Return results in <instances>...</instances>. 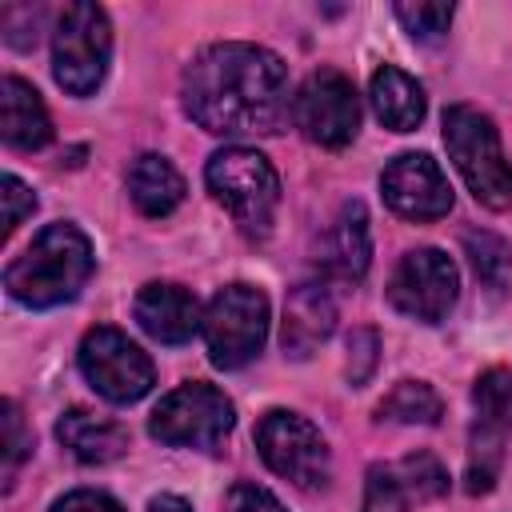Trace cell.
Instances as JSON below:
<instances>
[{"label": "cell", "mask_w": 512, "mask_h": 512, "mask_svg": "<svg viewBox=\"0 0 512 512\" xmlns=\"http://www.w3.org/2000/svg\"><path fill=\"white\" fill-rule=\"evenodd\" d=\"M456 292H460L456 264L440 248L404 252L400 264L392 268V280H388L392 308L412 316V320H424V324L444 320L452 312V304H456Z\"/></svg>", "instance_id": "obj_10"}, {"label": "cell", "mask_w": 512, "mask_h": 512, "mask_svg": "<svg viewBox=\"0 0 512 512\" xmlns=\"http://www.w3.org/2000/svg\"><path fill=\"white\" fill-rule=\"evenodd\" d=\"M148 512H192V508H188V504H184L180 496H156Z\"/></svg>", "instance_id": "obj_30"}, {"label": "cell", "mask_w": 512, "mask_h": 512, "mask_svg": "<svg viewBox=\"0 0 512 512\" xmlns=\"http://www.w3.org/2000/svg\"><path fill=\"white\" fill-rule=\"evenodd\" d=\"M0 132L20 152H36V148H44L52 140L48 108H44L40 92L20 76H4L0 80Z\"/></svg>", "instance_id": "obj_17"}, {"label": "cell", "mask_w": 512, "mask_h": 512, "mask_svg": "<svg viewBox=\"0 0 512 512\" xmlns=\"http://www.w3.org/2000/svg\"><path fill=\"white\" fill-rule=\"evenodd\" d=\"M464 244H468V256H472L476 276H480L488 288L500 292L504 280H508V244L496 240V236H488V232H468Z\"/></svg>", "instance_id": "obj_24"}, {"label": "cell", "mask_w": 512, "mask_h": 512, "mask_svg": "<svg viewBox=\"0 0 512 512\" xmlns=\"http://www.w3.org/2000/svg\"><path fill=\"white\" fill-rule=\"evenodd\" d=\"M444 492H448V472L440 468V460L428 452H416L396 464L368 468L364 512H408L412 500L420 504V500H436Z\"/></svg>", "instance_id": "obj_13"}, {"label": "cell", "mask_w": 512, "mask_h": 512, "mask_svg": "<svg viewBox=\"0 0 512 512\" xmlns=\"http://www.w3.org/2000/svg\"><path fill=\"white\" fill-rule=\"evenodd\" d=\"M204 340L216 368L248 364L268 336V296L252 284H228L204 308Z\"/></svg>", "instance_id": "obj_6"}, {"label": "cell", "mask_w": 512, "mask_h": 512, "mask_svg": "<svg viewBox=\"0 0 512 512\" xmlns=\"http://www.w3.org/2000/svg\"><path fill=\"white\" fill-rule=\"evenodd\" d=\"M32 452V436L24 428V416L16 408V400H4L0 404V456H4V488H12L20 464L28 460Z\"/></svg>", "instance_id": "obj_23"}, {"label": "cell", "mask_w": 512, "mask_h": 512, "mask_svg": "<svg viewBox=\"0 0 512 512\" xmlns=\"http://www.w3.org/2000/svg\"><path fill=\"white\" fill-rule=\"evenodd\" d=\"M376 352H380V340L372 328H356L348 336V380L352 384H364L376 368Z\"/></svg>", "instance_id": "obj_26"}, {"label": "cell", "mask_w": 512, "mask_h": 512, "mask_svg": "<svg viewBox=\"0 0 512 512\" xmlns=\"http://www.w3.org/2000/svg\"><path fill=\"white\" fill-rule=\"evenodd\" d=\"M92 276V244L76 224H48L4 272L12 300L28 308H56L72 300Z\"/></svg>", "instance_id": "obj_2"}, {"label": "cell", "mask_w": 512, "mask_h": 512, "mask_svg": "<svg viewBox=\"0 0 512 512\" xmlns=\"http://www.w3.org/2000/svg\"><path fill=\"white\" fill-rule=\"evenodd\" d=\"M232 420H236L232 400L220 388L196 380V384H180L156 404L148 432L176 448H216L232 432Z\"/></svg>", "instance_id": "obj_7"}, {"label": "cell", "mask_w": 512, "mask_h": 512, "mask_svg": "<svg viewBox=\"0 0 512 512\" xmlns=\"http://www.w3.org/2000/svg\"><path fill=\"white\" fill-rule=\"evenodd\" d=\"M336 328V304L328 296L324 284H296L288 304H284V328H280V344L288 356L304 360L312 356L316 344H324Z\"/></svg>", "instance_id": "obj_15"}, {"label": "cell", "mask_w": 512, "mask_h": 512, "mask_svg": "<svg viewBox=\"0 0 512 512\" xmlns=\"http://www.w3.org/2000/svg\"><path fill=\"white\" fill-rule=\"evenodd\" d=\"M184 108L216 136L280 132L292 116L288 68L260 44H208L184 68Z\"/></svg>", "instance_id": "obj_1"}, {"label": "cell", "mask_w": 512, "mask_h": 512, "mask_svg": "<svg viewBox=\"0 0 512 512\" xmlns=\"http://www.w3.org/2000/svg\"><path fill=\"white\" fill-rule=\"evenodd\" d=\"M368 256H372V244H368V212L360 200H348L332 228L324 232V244H320V264L328 276L336 280H360L368 272Z\"/></svg>", "instance_id": "obj_16"}, {"label": "cell", "mask_w": 512, "mask_h": 512, "mask_svg": "<svg viewBox=\"0 0 512 512\" xmlns=\"http://www.w3.org/2000/svg\"><path fill=\"white\" fill-rule=\"evenodd\" d=\"M292 120L312 144L344 148L360 128V100H356L352 80L332 68L312 72L292 96Z\"/></svg>", "instance_id": "obj_11"}, {"label": "cell", "mask_w": 512, "mask_h": 512, "mask_svg": "<svg viewBox=\"0 0 512 512\" xmlns=\"http://www.w3.org/2000/svg\"><path fill=\"white\" fill-rule=\"evenodd\" d=\"M376 412H380V420H392V424H436L444 404H440V396L424 380H400L380 400Z\"/></svg>", "instance_id": "obj_22"}, {"label": "cell", "mask_w": 512, "mask_h": 512, "mask_svg": "<svg viewBox=\"0 0 512 512\" xmlns=\"http://www.w3.org/2000/svg\"><path fill=\"white\" fill-rule=\"evenodd\" d=\"M368 96H372L376 120H380L384 128H392V132H412V128L424 120V88H420L408 72H400V68H392V64H384V68L372 76Z\"/></svg>", "instance_id": "obj_19"}, {"label": "cell", "mask_w": 512, "mask_h": 512, "mask_svg": "<svg viewBox=\"0 0 512 512\" xmlns=\"http://www.w3.org/2000/svg\"><path fill=\"white\" fill-rule=\"evenodd\" d=\"M444 144L456 172L484 208H512V164L504 160L496 124L480 108L452 104L444 112Z\"/></svg>", "instance_id": "obj_3"}, {"label": "cell", "mask_w": 512, "mask_h": 512, "mask_svg": "<svg viewBox=\"0 0 512 512\" xmlns=\"http://www.w3.org/2000/svg\"><path fill=\"white\" fill-rule=\"evenodd\" d=\"M512 424L504 420H492V416H476L472 424V440H468V492H488L496 472H500V460H504V436H508Z\"/></svg>", "instance_id": "obj_21"}, {"label": "cell", "mask_w": 512, "mask_h": 512, "mask_svg": "<svg viewBox=\"0 0 512 512\" xmlns=\"http://www.w3.org/2000/svg\"><path fill=\"white\" fill-rule=\"evenodd\" d=\"M224 508L228 512H284V504L260 484H232Z\"/></svg>", "instance_id": "obj_27"}, {"label": "cell", "mask_w": 512, "mask_h": 512, "mask_svg": "<svg viewBox=\"0 0 512 512\" xmlns=\"http://www.w3.org/2000/svg\"><path fill=\"white\" fill-rule=\"evenodd\" d=\"M112 56V28L104 8L76 0L60 12L52 32V76L64 92L88 96L100 88Z\"/></svg>", "instance_id": "obj_5"}, {"label": "cell", "mask_w": 512, "mask_h": 512, "mask_svg": "<svg viewBox=\"0 0 512 512\" xmlns=\"http://www.w3.org/2000/svg\"><path fill=\"white\" fill-rule=\"evenodd\" d=\"M384 204L404 220H440L452 208V188L440 172V164L424 152L396 156L380 176Z\"/></svg>", "instance_id": "obj_12"}, {"label": "cell", "mask_w": 512, "mask_h": 512, "mask_svg": "<svg viewBox=\"0 0 512 512\" xmlns=\"http://www.w3.org/2000/svg\"><path fill=\"white\" fill-rule=\"evenodd\" d=\"M80 372L112 404H136L156 384V368L148 352L136 340H128L120 328H92L80 340Z\"/></svg>", "instance_id": "obj_8"}, {"label": "cell", "mask_w": 512, "mask_h": 512, "mask_svg": "<svg viewBox=\"0 0 512 512\" xmlns=\"http://www.w3.org/2000/svg\"><path fill=\"white\" fill-rule=\"evenodd\" d=\"M128 196L144 216H168L184 200V176L172 168L168 156L144 152L128 168Z\"/></svg>", "instance_id": "obj_20"}, {"label": "cell", "mask_w": 512, "mask_h": 512, "mask_svg": "<svg viewBox=\"0 0 512 512\" xmlns=\"http://www.w3.org/2000/svg\"><path fill=\"white\" fill-rule=\"evenodd\" d=\"M256 448L264 456V464L292 480L296 488H324L328 484V472H332V460H328V444L320 436V428L296 412H268L256 428Z\"/></svg>", "instance_id": "obj_9"}, {"label": "cell", "mask_w": 512, "mask_h": 512, "mask_svg": "<svg viewBox=\"0 0 512 512\" xmlns=\"http://www.w3.org/2000/svg\"><path fill=\"white\" fill-rule=\"evenodd\" d=\"M132 312H136L140 328H144L152 340H160V344H184V340H192V332L204 324L196 296H192L188 288L164 284V280L144 284Z\"/></svg>", "instance_id": "obj_14"}, {"label": "cell", "mask_w": 512, "mask_h": 512, "mask_svg": "<svg viewBox=\"0 0 512 512\" xmlns=\"http://www.w3.org/2000/svg\"><path fill=\"white\" fill-rule=\"evenodd\" d=\"M204 180H208V192L232 212V220L248 236H264L272 228V216L280 204V176L268 164V156L244 144L220 148L208 160Z\"/></svg>", "instance_id": "obj_4"}, {"label": "cell", "mask_w": 512, "mask_h": 512, "mask_svg": "<svg viewBox=\"0 0 512 512\" xmlns=\"http://www.w3.org/2000/svg\"><path fill=\"white\" fill-rule=\"evenodd\" d=\"M396 20L416 40H436L452 24V4H396Z\"/></svg>", "instance_id": "obj_25"}, {"label": "cell", "mask_w": 512, "mask_h": 512, "mask_svg": "<svg viewBox=\"0 0 512 512\" xmlns=\"http://www.w3.org/2000/svg\"><path fill=\"white\" fill-rule=\"evenodd\" d=\"M56 436H60V444H64L76 460H84V464H108V460L124 456V448H128V432H124L116 420L96 416V412H88V408L64 412L60 424H56Z\"/></svg>", "instance_id": "obj_18"}, {"label": "cell", "mask_w": 512, "mask_h": 512, "mask_svg": "<svg viewBox=\"0 0 512 512\" xmlns=\"http://www.w3.org/2000/svg\"><path fill=\"white\" fill-rule=\"evenodd\" d=\"M52 512H124L108 492H92V488H76L68 496H60L52 504Z\"/></svg>", "instance_id": "obj_29"}, {"label": "cell", "mask_w": 512, "mask_h": 512, "mask_svg": "<svg viewBox=\"0 0 512 512\" xmlns=\"http://www.w3.org/2000/svg\"><path fill=\"white\" fill-rule=\"evenodd\" d=\"M32 208H36L32 188L24 180H16V176H4V236L16 232V224L24 216H32Z\"/></svg>", "instance_id": "obj_28"}]
</instances>
